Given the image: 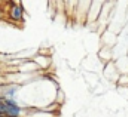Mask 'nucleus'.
<instances>
[{"label": "nucleus", "mask_w": 128, "mask_h": 117, "mask_svg": "<svg viewBox=\"0 0 128 117\" xmlns=\"http://www.w3.org/2000/svg\"><path fill=\"white\" fill-rule=\"evenodd\" d=\"M8 4H10L8 18L12 22H22L24 21V6H22V3H20V1L18 3L16 1H9Z\"/></svg>", "instance_id": "f257e3e1"}, {"label": "nucleus", "mask_w": 128, "mask_h": 117, "mask_svg": "<svg viewBox=\"0 0 128 117\" xmlns=\"http://www.w3.org/2000/svg\"><path fill=\"white\" fill-rule=\"evenodd\" d=\"M101 6H103V3H100V1H90L86 19H90V21L98 19V18H100V12H101Z\"/></svg>", "instance_id": "f03ea898"}, {"label": "nucleus", "mask_w": 128, "mask_h": 117, "mask_svg": "<svg viewBox=\"0 0 128 117\" xmlns=\"http://www.w3.org/2000/svg\"><path fill=\"white\" fill-rule=\"evenodd\" d=\"M2 19H3V9L0 7V21H2Z\"/></svg>", "instance_id": "20e7f679"}, {"label": "nucleus", "mask_w": 128, "mask_h": 117, "mask_svg": "<svg viewBox=\"0 0 128 117\" xmlns=\"http://www.w3.org/2000/svg\"><path fill=\"white\" fill-rule=\"evenodd\" d=\"M33 62L37 65V68H48L49 64H51V58L49 57H45V55H37Z\"/></svg>", "instance_id": "7ed1b4c3"}]
</instances>
